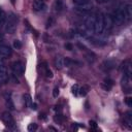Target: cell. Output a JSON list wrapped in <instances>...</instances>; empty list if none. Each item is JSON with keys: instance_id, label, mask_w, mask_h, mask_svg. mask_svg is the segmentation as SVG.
Returning <instances> with one entry per match:
<instances>
[{"instance_id": "1", "label": "cell", "mask_w": 132, "mask_h": 132, "mask_svg": "<svg viewBox=\"0 0 132 132\" xmlns=\"http://www.w3.org/2000/svg\"><path fill=\"white\" fill-rule=\"evenodd\" d=\"M18 26V16L13 12H9L8 15H6V21H5V31L9 34H13L16 30Z\"/></svg>"}, {"instance_id": "2", "label": "cell", "mask_w": 132, "mask_h": 132, "mask_svg": "<svg viewBox=\"0 0 132 132\" xmlns=\"http://www.w3.org/2000/svg\"><path fill=\"white\" fill-rule=\"evenodd\" d=\"M112 20H113V24H117V25H122L125 20H126V15H125V5L124 4H121L117 10L114 11V14L112 16Z\"/></svg>"}, {"instance_id": "3", "label": "cell", "mask_w": 132, "mask_h": 132, "mask_svg": "<svg viewBox=\"0 0 132 132\" xmlns=\"http://www.w3.org/2000/svg\"><path fill=\"white\" fill-rule=\"evenodd\" d=\"M104 30V25H103V13L99 12L96 14L95 18V24H94V29L93 32L95 34H101Z\"/></svg>"}, {"instance_id": "4", "label": "cell", "mask_w": 132, "mask_h": 132, "mask_svg": "<svg viewBox=\"0 0 132 132\" xmlns=\"http://www.w3.org/2000/svg\"><path fill=\"white\" fill-rule=\"evenodd\" d=\"M11 70L15 75H23L25 72V65L22 61H14L11 64Z\"/></svg>"}, {"instance_id": "5", "label": "cell", "mask_w": 132, "mask_h": 132, "mask_svg": "<svg viewBox=\"0 0 132 132\" xmlns=\"http://www.w3.org/2000/svg\"><path fill=\"white\" fill-rule=\"evenodd\" d=\"M2 120L4 121V123L11 129H15V123H14V120L11 116V113L9 111H4L2 113Z\"/></svg>"}, {"instance_id": "6", "label": "cell", "mask_w": 132, "mask_h": 132, "mask_svg": "<svg viewBox=\"0 0 132 132\" xmlns=\"http://www.w3.org/2000/svg\"><path fill=\"white\" fill-rule=\"evenodd\" d=\"M124 75L128 76L131 78V75H132V65H131V62L129 60H126L123 64H122V67H121Z\"/></svg>"}, {"instance_id": "7", "label": "cell", "mask_w": 132, "mask_h": 132, "mask_svg": "<svg viewBox=\"0 0 132 132\" xmlns=\"http://www.w3.org/2000/svg\"><path fill=\"white\" fill-rule=\"evenodd\" d=\"M116 67V62L114 60L112 59H107V60H104L100 66V68L104 71H110L111 69H113Z\"/></svg>"}, {"instance_id": "8", "label": "cell", "mask_w": 132, "mask_h": 132, "mask_svg": "<svg viewBox=\"0 0 132 132\" xmlns=\"http://www.w3.org/2000/svg\"><path fill=\"white\" fill-rule=\"evenodd\" d=\"M95 18H96V15H94V14H91V15H88V16L85 18L84 23H85L86 28H87L89 31H92V32H93L94 24H95Z\"/></svg>"}, {"instance_id": "9", "label": "cell", "mask_w": 132, "mask_h": 132, "mask_svg": "<svg viewBox=\"0 0 132 132\" xmlns=\"http://www.w3.org/2000/svg\"><path fill=\"white\" fill-rule=\"evenodd\" d=\"M103 25H104V29L110 30L113 26V20L112 16L107 14V13H103Z\"/></svg>"}, {"instance_id": "10", "label": "cell", "mask_w": 132, "mask_h": 132, "mask_svg": "<svg viewBox=\"0 0 132 132\" xmlns=\"http://www.w3.org/2000/svg\"><path fill=\"white\" fill-rule=\"evenodd\" d=\"M32 8L35 11H42L45 8V3L43 0H34L32 3Z\"/></svg>"}, {"instance_id": "11", "label": "cell", "mask_w": 132, "mask_h": 132, "mask_svg": "<svg viewBox=\"0 0 132 132\" xmlns=\"http://www.w3.org/2000/svg\"><path fill=\"white\" fill-rule=\"evenodd\" d=\"M122 86H123V90L126 93H130L131 92V87H130V77L124 75L122 77Z\"/></svg>"}, {"instance_id": "12", "label": "cell", "mask_w": 132, "mask_h": 132, "mask_svg": "<svg viewBox=\"0 0 132 132\" xmlns=\"http://www.w3.org/2000/svg\"><path fill=\"white\" fill-rule=\"evenodd\" d=\"M11 53H12V51L8 45H4V44L0 45V57H2V58L9 57L11 55Z\"/></svg>"}, {"instance_id": "13", "label": "cell", "mask_w": 132, "mask_h": 132, "mask_svg": "<svg viewBox=\"0 0 132 132\" xmlns=\"http://www.w3.org/2000/svg\"><path fill=\"white\" fill-rule=\"evenodd\" d=\"M92 7H93L92 3H91L90 1H88V2L85 3V4H81V5L76 6L75 9H76L77 11H79V12H88V11H90V10L92 9Z\"/></svg>"}, {"instance_id": "14", "label": "cell", "mask_w": 132, "mask_h": 132, "mask_svg": "<svg viewBox=\"0 0 132 132\" xmlns=\"http://www.w3.org/2000/svg\"><path fill=\"white\" fill-rule=\"evenodd\" d=\"M4 98H5V102H6V106L10 109V110H13L14 109V104L11 100V94L10 93H5L4 94Z\"/></svg>"}, {"instance_id": "15", "label": "cell", "mask_w": 132, "mask_h": 132, "mask_svg": "<svg viewBox=\"0 0 132 132\" xmlns=\"http://www.w3.org/2000/svg\"><path fill=\"white\" fill-rule=\"evenodd\" d=\"M63 66H64V58L59 55L55 58V67L57 69H62Z\"/></svg>"}, {"instance_id": "16", "label": "cell", "mask_w": 132, "mask_h": 132, "mask_svg": "<svg viewBox=\"0 0 132 132\" xmlns=\"http://www.w3.org/2000/svg\"><path fill=\"white\" fill-rule=\"evenodd\" d=\"M124 122H125V124L128 126L129 129H132V112H131V111H127V112H126Z\"/></svg>"}, {"instance_id": "17", "label": "cell", "mask_w": 132, "mask_h": 132, "mask_svg": "<svg viewBox=\"0 0 132 132\" xmlns=\"http://www.w3.org/2000/svg\"><path fill=\"white\" fill-rule=\"evenodd\" d=\"M125 15L127 20H131L132 18V5L130 3L125 5Z\"/></svg>"}, {"instance_id": "18", "label": "cell", "mask_w": 132, "mask_h": 132, "mask_svg": "<svg viewBox=\"0 0 132 132\" xmlns=\"http://www.w3.org/2000/svg\"><path fill=\"white\" fill-rule=\"evenodd\" d=\"M23 99H24L25 106L31 108V105H32V98H31V96L29 94H24L23 95Z\"/></svg>"}, {"instance_id": "19", "label": "cell", "mask_w": 132, "mask_h": 132, "mask_svg": "<svg viewBox=\"0 0 132 132\" xmlns=\"http://www.w3.org/2000/svg\"><path fill=\"white\" fill-rule=\"evenodd\" d=\"M63 8H64V2H63V0H56L55 1V9H56V11L60 12V11L63 10Z\"/></svg>"}, {"instance_id": "20", "label": "cell", "mask_w": 132, "mask_h": 132, "mask_svg": "<svg viewBox=\"0 0 132 132\" xmlns=\"http://www.w3.org/2000/svg\"><path fill=\"white\" fill-rule=\"evenodd\" d=\"M7 78V73H6V69L3 65L0 64V79L1 80H5Z\"/></svg>"}, {"instance_id": "21", "label": "cell", "mask_w": 132, "mask_h": 132, "mask_svg": "<svg viewBox=\"0 0 132 132\" xmlns=\"http://www.w3.org/2000/svg\"><path fill=\"white\" fill-rule=\"evenodd\" d=\"M88 91H89V88H88L87 86H82V87H80L79 90H78V95H80V96H86L87 93H88Z\"/></svg>"}, {"instance_id": "22", "label": "cell", "mask_w": 132, "mask_h": 132, "mask_svg": "<svg viewBox=\"0 0 132 132\" xmlns=\"http://www.w3.org/2000/svg\"><path fill=\"white\" fill-rule=\"evenodd\" d=\"M5 21H6V13L3 12V13L0 15V29H2L3 26L5 25Z\"/></svg>"}, {"instance_id": "23", "label": "cell", "mask_w": 132, "mask_h": 132, "mask_svg": "<svg viewBox=\"0 0 132 132\" xmlns=\"http://www.w3.org/2000/svg\"><path fill=\"white\" fill-rule=\"evenodd\" d=\"M86 58H87V60H88L89 62H91V63H93V62L95 61V55H94L93 53H91V52H89V53L86 55Z\"/></svg>"}, {"instance_id": "24", "label": "cell", "mask_w": 132, "mask_h": 132, "mask_svg": "<svg viewBox=\"0 0 132 132\" xmlns=\"http://www.w3.org/2000/svg\"><path fill=\"white\" fill-rule=\"evenodd\" d=\"M37 128H38V126H37V124H35V123H31V124L28 125V131H29V132L36 131Z\"/></svg>"}, {"instance_id": "25", "label": "cell", "mask_w": 132, "mask_h": 132, "mask_svg": "<svg viewBox=\"0 0 132 132\" xmlns=\"http://www.w3.org/2000/svg\"><path fill=\"white\" fill-rule=\"evenodd\" d=\"M78 90H79V87H78V85H76V84L71 87V92H72V94H73L74 96H77V95H78Z\"/></svg>"}, {"instance_id": "26", "label": "cell", "mask_w": 132, "mask_h": 132, "mask_svg": "<svg viewBox=\"0 0 132 132\" xmlns=\"http://www.w3.org/2000/svg\"><path fill=\"white\" fill-rule=\"evenodd\" d=\"M45 66H44V69H45V76L47 77V78H52L53 76H54V74H53V72H52V70L51 69H48L47 67H46V64H44Z\"/></svg>"}, {"instance_id": "27", "label": "cell", "mask_w": 132, "mask_h": 132, "mask_svg": "<svg viewBox=\"0 0 132 132\" xmlns=\"http://www.w3.org/2000/svg\"><path fill=\"white\" fill-rule=\"evenodd\" d=\"M73 63H75V62H73V61L70 60L69 58H64V66L69 67V66H71V64H73Z\"/></svg>"}, {"instance_id": "28", "label": "cell", "mask_w": 132, "mask_h": 132, "mask_svg": "<svg viewBox=\"0 0 132 132\" xmlns=\"http://www.w3.org/2000/svg\"><path fill=\"white\" fill-rule=\"evenodd\" d=\"M72 1H73V3H74L76 6H78V5H81V4L87 3L89 0H72Z\"/></svg>"}, {"instance_id": "29", "label": "cell", "mask_w": 132, "mask_h": 132, "mask_svg": "<svg viewBox=\"0 0 132 132\" xmlns=\"http://www.w3.org/2000/svg\"><path fill=\"white\" fill-rule=\"evenodd\" d=\"M13 47L16 48V50L21 48V47H22V42H21L20 40H14V41H13Z\"/></svg>"}, {"instance_id": "30", "label": "cell", "mask_w": 132, "mask_h": 132, "mask_svg": "<svg viewBox=\"0 0 132 132\" xmlns=\"http://www.w3.org/2000/svg\"><path fill=\"white\" fill-rule=\"evenodd\" d=\"M104 84H106L107 86H109V87L112 88V86H113V80L110 79V78H105V79H104Z\"/></svg>"}, {"instance_id": "31", "label": "cell", "mask_w": 132, "mask_h": 132, "mask_svg": "<svg viewBox=\"0 0 132 132\" xmlns=\"http://www.w3.org/2000/svg\"><path fill=\"white\" fill-rule=\"evenodd\" d=\"M59 96V88L58 87H55L54 90H53V97L54 98H57Z\"/></svg>"}, {"instance_id": "32", "label": "cell", "mask_w": 132, "mask_h": 132, "mask_svg": "<svg viewBox=\"0 0 132 132\" xmlns=\"http://www.w3.org/2000/svg\"><path fill=\"white\" fill-rule=\"evenodd\" d=\"M63 119H64V118H63V116H62V114H60V113H59V114H57V116L55 117V121H56V122H58V123H62V122H63Z\"/></svg>"}, {"instance_id": "33", "label": "cell", "mask_w": 132, "mask_h": 132, "mask_svg": "<svg viewBox=\"0 0 132 132\" xmlns=\"http://www.w3.org/2000/svg\"><path fill=\"white\" fill-rule=\"evenodd\" d=\"M89 124H90V127H91L92 129H94V130H96L97 127H98V126H97V123H96L95 121H90Z\"/></svg>"}, {"instance_id": "34", "label": "cell", "mask_w": 132, "mask_h": 132, "mask_svg": "<svg viewBox=\"0 0 132 132\" xmlns=\"http://www.w3.org/2000/svg\"><path fill=\"white\" fill-rule=\"evenodd\" d=\"M64 47L67 50V51H72L73 50V45L71 44V43H69V42H67V43H65V45H64Z\"/></svg>"}, {"instance_id": "35", "label": "cell", "mask_w": 132, "mask_h": 132, "mask_svg": "<svg viewBox=\"0 0 132 132\" xmlns=\"http://www.w3.org/2000/svg\"><path fill=\"white\" fill-rule=\"evenodd\" d=\"M125 101H126V104H127L128 106H130V107L132 106V98H131V97H127Z\"/></svg>"}, {"instance_id": "36", "label": "cell", "mask_w": 132, "mask_h": 132, "mask_svg": "<svg viewBox=\"0 0 132 132\" xmlns=\"http://www.w3.org/2000/svg\"><path fill=\"white\" fill-rule=\"evenodd\" d=\"M101 87H102V89H104L105 91H110V89H111V87H109V86H107L106 84H104V82H102V85H101Z\"/></svg>"}, {"instance_id": "37", "label": "cell", "mask_w": 132, "mask_h": 132, "mask_svg": "<svg viewBox=\"0 0 132 132\" xmlns=\"http://www.w3.org/2000/svg\"><path fill=\"white\" fill-rule=\"evenodd\" d=\"M15 76H16L15 74H12V75H11V79L14 81V84H20V82H19V79H18Z\"/></svg>"}, {"instance_id": "38", "label": "cell", "mask_w": 132, "mask_h": 132, "mask_svg": "<svg viewBox=\"0 0 132 132\" xmlns=\"http://www.w3.org/2000/svg\"><path fill=\"white\" fill-rule=\"evenodd\" d=\"M52 23H53V19H52V18H50V19L47 20V23H46V28L51 27V26H52Z\"/></svg>"}, {"instance_id": "39", "label": "cell", "mask_w": 132, "mask_h": 132, "mask_svg": "<svg viewBox=\"0 0 132 132\" xmlns=\"http://www.w3.org/2000/svg\"><path fill=\"white\" fill-rule=\"evenodd\" d=\"M110 0H96V2L97 3H99V4H104V3H107V2H109Z\"/></svg>"}, {"instance_id": "40", "label": "cell", "mask_w": 132, "mask_h": 132, "mask_svg": "<svg viewBox=\"0 0 132 132\" xmlns=\"http://www.w3.org/2000/svg\"><path fill=\"white\" fill-rule=\"evenodd\" d=\"M39 119H40V120H41V119H42V120H45V119H46L45 113H40V114H39Z\"/></svg>"}, {"instance_id": "41", "label": "cell", "mask_w": 132, "mask_h": 132, "mask_svg": "<svg viewBox=\"0 0 132 132\" xmlns=\"http://www.w3.org/2000/svg\"><path fill=\"white\" fill-rule=\"evenodd\" d=\"M31 108H32V109H34V110H35V109H37V104H36V103H32Z\"/></svg>"}, {"instance_id": "42", "label": "cell", "mask_w": 132, "mask_h": 132, "mask_svg": "<svg viewBox=\"0 0 132 132\" xmlns=\"http://www.w3.org/2000/svg\"><path fill=\"white\" fill-rule=\"evenodd\" d=\"M10 2H11V4H12V5H14V3H15V0H10Z\"/></svg>"}, {"instance_id": "43", "label": "cell", "mask_w": 132, "mask_h": 132, "mask_svg": "<svg viewBox=\"0 0 132 132\" xmlns=\"http://www.w3.org/2000/svg\"><path fill=\"white\" fill-rule=\"evenodd\" d=\"M3 12H4V11H3V10H2V9H1V7H0V15H1V14H2V13H3Z\"/></svg>"}]
</instances>
